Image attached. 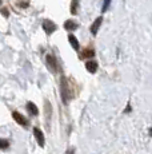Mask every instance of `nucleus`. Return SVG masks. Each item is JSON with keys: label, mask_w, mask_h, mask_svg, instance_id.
I'll return each instance as SVG.
<instances>
[{"label": "nucleus", "mask_w": 152, "mask_h": 154, "mask_svg": "<svg viewBox=\"0 0 152 154\" xmlns=\"http://www.w3.org/2000/svg\"><path fill=\"white\" fill-rule=\"evenodd\" d=\"M43 29H44V32H45V34L51 35V34H54V32L57 29V26L55 24V23L52 22V20L45 19L44 22H43Z\"/></svg>", "instance_id": "obj_3"}, {"label": "nucleus", "mask_w": 152, "mask_h": 154, "mask_svg": "<svg viewBox=\"0 0 152 154\" xmlns=\"http://www.w3.org/2000/svg\"><path fill=\"white\" fill-rule=\"evenodd\" d=\"M8 146H10V142L3 140V138H0V149L5 150V149H8Z\"/></svg>", "instance_id": "obj_14"}, {"label": "nucleus", "mask_w": 152, "mask_h": 154, "mask_svg": "<svg viewBox=\"0 0 152 154\" xmlns=\"http://www.w3.org/2000/svg\"><path fill=\"white\" fill-rule=\"evenodd\" d=\"M79 5H80L79 0H71V14H72V15H76V14H77Z\"/></svg>", "instance_id": "obj_12"}, {"label": "nucleus", "mask_w": 152, "mask_h": 154, "mask_svg": "<svg viewBox=\"0 0 152 154\" xmlns=\"http://www.w3.org/2000/svg\"><path fill=\"white\" fill-rule=\"evenodd\" d=\"M34 134H35V138H36L37 143H39V146L43 147L45 145V138H44L43 131L40 129H37V127H35V129H34Z\"/></svg>", "instance_id": "obj_6"}, {"label": "nucleus", "mask_w": 152, "mask_h": 154, "mask_svg": "<svg viewBox=\"0 0 152 154\" xmlns=\"http://www.w3.org/2000/svg\"><path fill=\"white\" fill-rule=\"evenodd\" d=\"M27 110L30 111V114H31V115H34V117H35V115L39 114L37 106L35 105V103H32V102H28V103H27Z\"/></svg>", "instance_id": "obj_11"}, {"label": "nucleus", "mask_w": 152, "mask_h": 154, "mask_svg": "<svg viewBox=\"0 0 152 154\" xmlns=\"http://www.w3.org/2000/svg\"><path fill=\"white\" fill-rule=\"evenodd\" d=\"M1 3H3V0H0V5H1Z\"/></svg>", "instance_id": "obj_18"}, {"label": "nucleus", "mask_w": 152, "mask_h": 154, "mask_svg": "<svg viewBox=\"0 0 152 154\" xmlns=\"http://www.w3.org/2000/svg\"><path fill=\"white\" fill-rule=\"evenodd\" d=\"M86 69L88 72H91V74H95L96 71H98V63H96L95 60H88L86 63Z\"/></svg>", "instance_id": "obj_8"}, {"label": "nucleus", "mask_w": 152, "mask_h": 154, "mask_svg": "<svg viewBox=\"0 0 152 154\" xmlns=\"http://www.w3.org/2000/svg\"><path fill=\"white\" fill-rule=\"evenodd\" d=\"M60 95H61V100L64 103L68 102L69 99V85L67 82V78L66 76H61L60 79Z\"/></svg>", "instance_id": "obj_1"}, {"label": "nucleus", "mask_w": 152, "mask_h": 154, "mask_svg": "<svg viewBox=\"0 0 152 154\" xmlns=\"http://www.w3.org/2000/svg\"><path fill=\"white\" fill-rule=\"evenodd\" d=\"M45 63H47V67L51 70V72H54V74L57 72V62H56V58H55L54 55H47Z\"/></svg>", "instance_id": "obj_2"}, {"label": "nucleus", "mask_w": 152, "mask_h": 154, "mask_svg": "<svg viewBox=\"0 0 152 154\" xmlns=\"http://www.w3.org/2000/svg\"><path fill=\"white\" fill-rule=\"evenodd\" d=\"M111 2H112V0H104L103 2V5H101V14H104V12L108 11V8H110V5H111Z\"/></svg>", "instance_id": "obj_13"}, {"label": "nucleus", "mask_w": 152, "mask_h": 154, "mask_svg": "<svg viewBox=\"0 0 152 154\" xmlns=\"http://www.w3.org/2000/svg\"><path fill=\"white\" fill-rule=\"evenodd\" d=\"M66 154H75V149L74 147H69V149L66 152Z\"/></svg>", "instance_id": "obj_16"}, {"label": "nucleus", "mask_w": 152, "mask_h": 154, "mask_svg": "<svg viewBox=\"0 0 152 154\" xmlns=\"http://www.w3.org/2000/svg\"><path fill=\"white\" fill-rule=\"evenodd\" d=\"M64 28L67 29V31H75V29L79 28V24L74 20H66L64 22Z\"/></svg>", "instance_id": "obj_7"}, {"label": "nucleus", "mask_w": 152, "mask_h": 154, "mask_svg": "<svg viewBox=\"0 0 152 154\" xmlns=\"http://www.w3.org/2000/svg\"><path fill=\"white\" fill-rule=\"evenodd\" d=\"M93 55H95V51H93L92 48H86V50H83V52L80 54V58H83V59H91Z\"/></svg>", "instance_id": "obj_10"}, {"label": "nucleus", "mask_w": 152, "mask_h": 154, "mask_svg": "<svg viewBox=\"0 0 152 154\" xmlns=\"http://www.w3.org/2000/svg\"><path fill=\"white\" fill-rule=\"evenodd\" d=\"M12 118L16 121L17 123H19L20 126H23V127H27L28 126V119L23 114H20L19 111H13L12 112Z\"/></svg>", "instance_id": "obj_4"}, {"label": "nucleus", "mask_w": 152, "mask_h": 154, "mask_svg": "<svg viewBox=\"0 0 152 154\" xmlns=\"http://www.w3.org/2000/svg\"><path fill=\"white\" fill-rule=\"evenodd\" d=\"M150 134H151V137H152V127L150 129Z\"/></svg>", "instance_id": "obj_17"}, {"label": "nucleus", "mask_w": 152, "mask_h": 154, "mask_svg": "<svg viewBox=\"0 0 152 154\" xmlns=\"http://www.w3.org/2000/svg\"><path fill=\"white\" fill-rule=\"evenodd\" d=\"M1 15L3 16H5V17H8L10 16V11H8L7 8H1Z\"/></svg>", "instance_id": "obj_15"}, {"label": "nucleus", "mask_w": 152, "mask_h": 154, "mask_svg": "<svg viewBox=\"0 0 152 154\" xmlns=\"http://www.w3.org/2000/svg\"><path fill=\"white\" fill-rule=\"evenodd\" d=\"M101 23H103V17H101V16L96 17L95 22H93L92 24H91V27H89V31H91V34H92V35H98L99 28L101 27Z\"/></svg>", "instance_id": "obj_5"}, {"label": "nucleus", "mask_w": 152, "mask_h": 154, "mask_svg": "<svg viewBox=\"0 0 152 154\" xmlns=\"http://www.w3.org/2000/svg\"><path fill=\"white\" fill-rule=\"evenodd\" d=\"M68 42H69V44H71L72 47H74V50L79 51V48H80V44H79V40L76 39L75 35H68Z\"/></svg>", "instance_id": "obj_9"}]
</instances>
